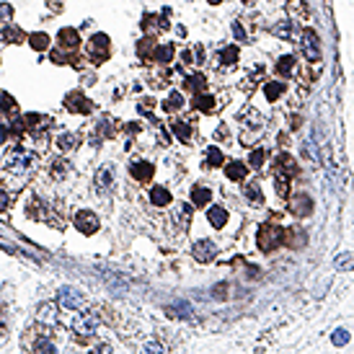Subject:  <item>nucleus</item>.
<instances>
[{
    "instance_id": "nucleus-22",
    "label": "nucleus",
    "mask_w": 354,
    "mask_h": 354,
    "mask_svg": "<svg viewBox=\"0 0 354 354\" xmlns=\"http://www.w3.org/2000/svg\"><path fill=\"white\" fill-rule=\"evenodd\" d=\"M285 93V83H269L266 86V98L269 101H274V98H279Z\"/></svg>"
},
{
    "instance_id": "nucleus-30",
    "label": "nucleus",
    "mask_w": 354,
    "mask_h": 354,
    "mask_svg": "<svg viewBox=\"0 0 354 354\" xmlns=\"http://www.w3.org/2000/svg\"><path fill=\"white\" fill-rule=\"evenodd\" d=\"M186 88H189V90H202V88H204V78H202V75H192V78L186 80Z\"/></svg>"
},
{
    "instance_id": "nucleus-29",
    "label": "nucleus",
    "mask_w": 354,
    "mask_h": 354,
    "mask_svg": "<svg viewBox=\"0 0 354 354\" xmlns=\"http://www.w3.org/2000/svg\"><path fill=\"white\" fill-rule=\"evenodd\" d=\"M248 163H251V168H261V166H264V150H253Z\"/></svg>"
},
{
    "instance_id": "nucleus-37",
    "label": "nucleus",
    "mask_w": 354,
    "mask_h": 354,
    "mask_svg": "<svg viewBox=\"0 0 354 354\" xmlns=\"http://www.w3.org/2000/svg\"><path fill=\"white\" fill-rule=\"evenodd\" d=\"M5 207H8V194H3V192H0V212H3Z\"/></svg>"
},
{
    "instance_id": "nucleus-31",
    "label": "nucleus",
    "mask_w": 354,
    "mask_h": 354,
    "mask_svg": "<svg viewBox=\"0 0 354 354\" xmlns=\"http://www.w3.org/2000/svg\"><path fill=\"white\" fill-rule=\"evenodd\" d=\"M235 60H238V47H228L222 52V62H225V65H233Z\"/></svg>"
},
{
    "instance_id": "nucleus-33",
    "label": "nucleus",
    "mask_w": 354,
    "mask_h": 354,
    "mask_svg": "<svg viewBox=\"0 0 354 354\" xmlns=\"http://www.w3.org/2000/svg\"><path fill=\"white\" fill-rule=\"evenodd\" d=\"M142 57H148V54H153V44H150V39H142V44H140V49H137Z\"/></svg>"
},
{
    "instance_id": "nucleus-18",
    "label": "nucleus",
    "mask_w": 354,
    "mask_h": 354,
    "mask_svg": "<svg viewBox=\"0 0 354 354\" xmlns=\"http://www.w3.org/2000/svg\"><path fill=\"white\" fill-rule=\"evenodd\" d=\"M192 199H194V204H197V207H204L207 202H210V189L197 186V189H194V194H192Z\"/></svg>"
},
{
    "instance_id": "nucleus-25",
    "label": "nucleus",
    "mask_w": 354,
    "mask_h": 354,
    "mask_svg": "<svg viewBox=\"0 0 354 354\" xmlns=\"http://www.w3.org/2000/svg\"><path fill=\"white\" fill-rule=\"evenodd\" d=\"M142 29H168V21H160V23H158L155 16H148V18L142 21Z\"/></svg>"
},
{
    "instance_id": "nucleus-12",
    "label": "nucleus",
    "mask_w": 354,
    "mask_h": 354,
    "mask_svg": "<svg viewBox=\"0 0 354 354\" xmlns=\"http://www.w3.org/2000/svg\"><path fill=\"white\" fill-rule=\"evenodd\" d=\"M150 202L155 204V207H166L171 202V194H168V189H163V186H155L150 192Z\"/></svg>"
},
{
    "instance_id": "nucleus-15",
    "label": "nucleus",
    "mask_w": 354,
    "mask_h": 354,
    "mask_svg": "<svg viewBox=\"0 0 354 354\" xmlns=\"http://www.w3.org/2000/svg\"><path fill=\"white\" fill-rule=\"evenodd\" d=\"M194 104H197L199 111H212V109H215V98H212V96H204V93H197V96H194Z\"/></svg>"
},
{
    "instance_id": "nucleus-14",
    "label": "nucleus",
    "mask_w": 354,
    "mask_h": 354,
    "mask_svg": "<svg viewBox=\"0 0 354 354\" xmlns=\"http://www.w3.org/2000/svg\"><path fill=\"white\" fill-rule=\"evenodd\" d=\"M153 57H155V62H171L174 60V44H163V47H158Z\"/></svg>"
},
{
    "instance_id": "nucleus-13",
    "label": "nucleus",
    "mask_w": 354,
    "mask_h": 354,
    "mask_svg": "<svg viewBox=\"0 0 354 354\" xmlns=\"http://www.w3.org/2000/svg\"><path fill=\"white\" fill-rule=\"evenodd\" d=\"M132 176L137 181H148L153 176V166H150V163H134V166H132Z\"/></svg>"
},
{
    "instance_id": "nucleus-27",
    "label": "nucleus",
    "mask_w": 354,
    "mask_h": 354,
    "mask_svg": "<svg viewBox=\"0 0 354 354\" xmlns=\"http://www.w3.org/2000/svg\"><path fill=\"white\" fill-rule=\"evenodd\" d=\"M207 163H210V166H222V153L217 148H210L207 150Z\"/></svg>"
},
{
    "instance_id": "nucleus-7",
    "label": "nucleus",
    "mask_w": 354,
    "mask_h": 354,
    "mask_svg": "<svg viewBox=\"0 0 354 354\" xmlns=\"http://www.w3.org/2000/svg\"><path fill=\"white\" fill-rule=\"evenodd\" d=\"M60 303H62V308H67V310H78V308H83V297H80L75 289L65 287V289H60Z\"/></svg>"
},
{
    "instance_id": "nucleus-2",
    "label": "nucleus",
    "mask_w": 354,
    "mask_h": 354,
    "mask_svg": "<svg viewBox=\"0 0 354 354\" xmlns=\"http://www.w3.org/2000/svg\"><path fill=\"white\" fill-rule=\"evenodd\" d=\"M98 326V315L96 313H86V315H80V318L75 321V336L78 339H90L93 336V329Z\"/></svg>"
},
{
    "instance_id": "nucleus-9",
    "label": "nucleus",
    "mask_w": 354,
    "mask_h": 354,
    "mask_svg": "<svg viewBox=\"0 0 354 354\" xmlns=\"http://www.w3.org/2000/svg\"><path fill=\"white\" fill-rule=\"evenodd\" d=\"M67 109H70V111H83V114H88L93 106H90V101H88V98H83L80 93H70V96H67Z\"/></svg>"
},
{
    "instance_id": "nucleus-23",
    "label": "nucleus",
    "mask_w": 354,
    "mask_h": 354,
    "mask_svg": "<svg viewBox=\"0 0 354 354\" xmlns=\"http://www.w3.org/2000/svg\"><path fill=\"white\" fill-rule=\"evenodd\" d=\"M57 148H60V150L75 148V134H60V137H57Z\"/></svg>"
},
{
    "instance_id": "nucleus-16",
    "label": "nucleus",
    "mask_w": 354,
    "mask_h": 354,
    "mask_svg": "<svg viewBox=\"0 0 354 354\" xmlns=\"http://www.w3.org/2000/svg\"><path fill=\"white\" fill-rule=\"evenodd\" d=\"M13 111H16L13 96H8L5 90H0V114H13Z\"/></svg>"
},
{
    "instance_id": "nucleus-5",
    "label": "nucleus",
    "mask_w": 354,
    "mask_h": 354,
    "mask_svg": "<svg viewBox=\"0 0 354 354\" xmlns=\"http://www.w3.org/2000/svg\"><path fill=\"white\" fill-rule=\"evenodd\" d=\"M90 57H93L96 62H104L109 57V36L96 34L93 39H90Z\"/></svg>"
},
{
    "instance_id": "nucleus-1",
    "label": "nucleus",
    "mask_w": 354,
    "mask_h": 354,
    "mask_svg": "<svg viewBox=\"0 0 354 354\" xmlns=\"http://www.w3.org/2000/svg\"><path fill=\"white\" fill-rule=\"evenodd\" d=\"M285 238V233L282 228H277V225H264V228H259V248L261 251H271V248H277L279 243H282Z\"/></svg>"
},
{
    "instance_id": "nucleus-38",
    "label": "nucleus",
    "mask_w": 354,
    "mask_h": 354,
    "mask_svg": "<svg viewBox=\"0 0 354 354\" xmlns=\"http://www.w3.org/2000/svg\"><path fill=\"white\" fill-rule=\"evenodd\" d=\"M210 3H212V5H217V3H220V0H210Z\"/></svg>"
},
{
    "instance_id": "nucleus-21",
    "label": "nucleus",
    "mask_w": 354,
    "mask_h": 354,
    "mask_svg": "<svg viewBox=\"0 0 354 354\" xmlns=\"http://www.w3.org/2000/svg\"><path fill=\"white\" fill-rule=\"evenodd\" d=\"M39 318H44L47 323H54V318H57V310H54V305H42L39 308Z\"/></svg>"
},
{
    "instance_id": "nucleus-32",
    "label": "nucleus",
    "mask_w": 354,
    "mask_h": 354,
    "mask_svg": "<svg viewBox=\"0 0 354 354\" xmlns=\"http://www.w3.org/2000/svg\"><path fill=\"white\" fill-rule=\"evenodd\" d=\"M331 341H333V344H336V347H344V344H347V341H349V333L339 329L336 333H331Z\"/></svg>"
},
{
    "instance_id": "nucleus-10",
    "label": "nucleus",
    "mask_w": 354,
    "mask_h": 354,
    "mask_svg": "<svg viewBox=\"0 0 354 354\" xmlns=\"http://www.w3.org/2000/svg\"><path fill=\"white\" fill-rule=\"evenodd\" d=\"M207 217H210L212 228H222V225L228 222V210H225V207H210V210H207Z\"/></svg>"
},
{
    "instance_id": "nucleus-20",
    "label": "nucleus",
    "mask_w": 354,
    "mask_h": 354,
    "mask_svg": "<svg viewBox=\"0 0 354 354\" xmlns=\"http://www.w3.org/2000/svg\"><path fill=\"white\" fill-rule=\"evenodd\" d=\"M292 67H295V57H292V54H285V57L279 60V65H277V70L282 72V75H289Z\"/></svg>"
},
{
    "instance_id": "nucleus-24",
    "label": "nucleus",
    "mask_w": 354,
    "mask_h": 354,
    "mask_svg": "<svg viewBox=\"0 0 354 354\" xmlns=\"http://www.w3.org/2000/svg\"><path fill=\"white\" fill-rule=\"evenodd\" d=\"M163 109H166V111H176V109H181V93L174 90V93L168 96V101L163 104Z\"/></svg>"
},
{
    "instance_id": "nucleus-17",
    "label": "nucleus",
    "mask_w": 354,
    "mask_h": 354,
    "mask_svg": "<svg viewBox=\"0 0 354 354\" xmlns=\"http://www.w3.org/2000/svg\"><path fill=\"white\" fill-rule=\"evenodd\" d=\"M29 42H31V47H34V49H42V52H44V49H49V36H47V34H31V36H29Z\"/></svg>"
},
{
    "instance_id": "nucleus-19",
    "label": "nucleus",
    "mask_w": 354,
    "mask_h": 354,
    "mask_svg": "<svg viewBox=\"0 0 354 354\" xmlns=\"http://www.w3.org/2000/svg\"><path fill=\"white\" fill-rule=\"evenodd\" d=\"M243 176H246V166H243V163H230V166H228V178L241 181Z\"/></svg>"
},
{
    "instance_id": "nucleus-28",
    "label": "nucleus",
    "mask_w": 354,
    "mask_h": 354,
    "mask_svg": "<svg viewBox=\"0 0 354 354\" xmlns=\"http://www.w3.org/2000/svg\"><path fill=\"white\" fill-rule=\"evenodd\" d=\"M271 34H274V36H289V34H292V23H289V21H282L279 26H274V29H271Z\"/></svg>"
},
{
    "instance_id": "nucleus-39",
    "label": "nucleus",
    "mask_w": 354,
    "mask_h": 354,
    "mask_svg": "<svg viewBox=\"0 0 354 354\" xmlns=\"http://www.w3.org/2000/svg\"><path fill=\"white\" fill-rule=\"evenodd\" d=\"M243 3H251V0H243Z\"/></svg>"
},
{
    "instance_id": "nucleus-26",
    "label": "nucleus",
    "mask_w": 354,
    "mask_h": 354,
    "mask_svg": "<svg viewBox=\"0 0 354 354\" xmlns=\"http://www.w3.org/2000/svg\"><path fill=\"white\" fill-rule=\"evenodd\" d=\"M174 132L178 134V140H189V137H192V130H189V127L184 124V122H174Z\"/></svg>"
},
{
    "instance_id": "nucleus-6",
    "label": "nucleus",
    "mask_w": 354,
    "mask_h": 354,
    "mask_svg": "<svg viewBox=\"0 0 354 354\" xmlns=\"http://www.w3.org/2000/svg\"><path fill=\"white\" fill-rule=\"evenodd\" d=\"M289 210H292L297 217H305V215H310V210H313V202H310V197H308V194H297V197H292V199H289Z\"/></svg>"
},
{
    "instance_id": "nucleus-11",
    "label": "nucleus",
    "mask_w": 354,
    "mask_h": 354,
    "mask_svg": "<svg viewBox=\"0 0 354 354\" xmlns=\"http://www.w3.org/2000/svg\"><path fill=\"white\" fill-rule=\"evenodd\" d=\"M78 42H80V36L75 29H62L60 31V47H65V49H75L78 47Z\"/></svg>"
},
{
    "instance_id": "nucleus-8",
    "label": "nucleus",
    "mask_w": 354,
    "mask_h": 354,
    "mask_svg": "<svg viewBox=\"0 0 354 354\" xmlns=\"http://www.w3.org/2000/svg\"><path fill=\"white\" fill-rule=\"evenodd\" d=\"M194 259L197 261H210L215 259V243L212 241H199L194 246Z\"/></svg>"
},
{
    "instance_id": "nucleus-34",
    "label": "nucleus",
    "mask_w": 354,
    "mask_h": 354,
    "mask_svg": "<svg viewBox=\"0 0 354 354\" xmlns=\"http://www.w3.org/2000/svg\"><path fill=\"white\" fill-rule=\"evenodd\" d=\"M246 194L253 199V202H261V192H259V186H256V184H251V189H248Z\"/></svg>"
},
{
    "instance_id": "nucleus-3",
    "label": "nucleus",
    "mask_w": 354,
    "mask_h": 354,
    "mask_svg": "<svg viewBox=\"0 0 354 354\" xmlns=\"http://www.w3.org/2000/svg\"><path fill=\"white\" fill-rule=\"evenodd\" d=\"M303 52H305V57H308V60H313V62H318V60H321L318 34L310 31V29H305V31H303Z\"/></svg>"
},
{
    "instance_id": "nucleus-4",
    "label": "nucleus",
    "mask_w": 354,
    "mask_h": 354,
    "mask_svg": "<svg viewBox=\"0 0 354 354\" xmlns=\"http://www.w3.org/2000/svg\"><path fill=\"white\" fill-rule=\"evenodd\" d=\"M75 228H78L80 233H86V235L96 233V230H98V217H96L93 212H88V210L78 212V215H75Z\"/></svg>"
},
{
    "instance_id": "nucleus-35",
    "label": "nucleus",
    "mask_w": 354,
    "mask_h": 354,
    "mask_svg": "<svg viewBox=\"0 0 354 354\" xmlns=\"http://www.w3.org/2000/svg\"><path fill=\"white\" fill-rule=\"evenodd\" d=\"M3 36H5L8 42H13V39H21V31H16V29H5Z\"/></svg>"
},
{
    "instance_id": "nucleus-36",
    "label": "nucleus",
    "mask_w": 354,
    "mask_h": 354,
    "mask_svg": "<svg viewBox=\"0 0 354 354\" xmlns=\"http://www.w3.org/2000/svg\"><path fill=\"white\" fill-rule=\"evenodd\" d=\"M349 261H352V256H349V253H344V256H339V259H336V266H339V269H344V266L349 264Z\"/></svg>"
}]
</instances>
